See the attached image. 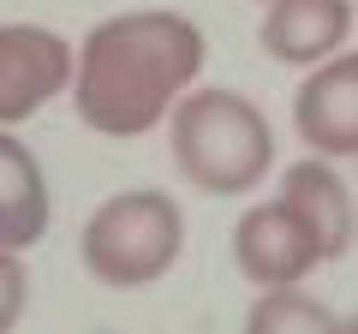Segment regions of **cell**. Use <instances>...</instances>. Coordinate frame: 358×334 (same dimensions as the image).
I'll return each instance as SVG.
<instances>
[{"label":"cell","mask_w":358,"mask_h":334,"mask_svg":"<svg viewBox=\"0 0 358 334\" xmlns=\"http://www.w3.org/2000/svg\"><path fill=\"white\" fill-rule=\"evenodd\" d=\"M263 48L281 66H317L352 36V0H268Z\"/></svg>","instance_id":"cell-7"},{"label":"cell","mask_w":358,"mask_h":334,"mask_svg":"<svg viewBox=\"0 0 358 334\" xmlns=\"http://www.w3.org/2000/svg\"><path fill=\"white\" fill-rule=\"evenodd\" d=\"M72 84V42L42 24H0V126H18Z\"/></svg>","instance_id":"cell-5"},{"label":"cell","mask_w":358,"mask_h":334,"mask_svg":"<svg viewBox=\"0 0 358 334\" xmlns=\"http://www.w3.org/2000/svg\"><path fill=\"white\" fill-rule=\"evenodd\" d=\"M203 30L179 13H114L72 54L78 119L102 138H143L203 72Z\"/></svg>","instance_id":"cell-1"},{"label":"cell","mask_w":358,"mask_h":334,"mask_svg":"<svg viewBox=\"0 0 358 334\" xmlns=\"http://www.w3.org/2000/svg\"><path fill=\"white\" fill-rule=\"evenodd\" d=\"M251 334H334L341 317H334L322 298H310L305 286H263V298L245 317Z\"/></svg>","instance_id":"cell-9"},{"label":"cell","mask_w":358,"mask_h":334,"mask_svg":"<svg viewBox=\"0 0 358 334\" xmlns=\"http://www.w3.org/2000/svg\"><path fill=\"white\" fill-rule=\"evenodd\" d=\"M185 251V215L167 191H120L84 221L78 257L114 293L155 286Z\"/></svg>","instance_id":"cell-4"},{"label":"cell","mask_w":358,"mask_h":334,"mask_svg":"<svg viewBox=\"0 0 358 334\" xmlns=\"http://www.w3.org/2000/svg\"><path fill=\"white\" fill-rule=\"evenodd\" d=\"M293 126L322 161H346L358 150V60L346 48H334L329 60H317V72L299 84Z\"/></svg>","instance_id":"cell-6"},{"label":"cell","mask_w":358,"mask_h":334,"mask_svg":"<svg viewBox=\"0 0 358 334\" xmlns=\"http://www.w3.org/2000/svg\"><path fill=\"white\" fill-rule=\"evenodd\" d=\"M24 293H30L24 263H18V251H6V245H0V334L24 317Z\"/></svg>","instance_id":"cell-10"},{"label":"cell","mask_w":358,"mask_h":334,"mask_svg":"<svg viewBox=\"0 0 358 334\" xmlns=\"http://www.w3.org/2000/svg\"><path fill=\"white\" fill-rule=\"evenodd\" d=\"M48 180H42V161L0 126V245L6 251H24L48 233Z\"/></svg>","instance_id":"cell-8"},{"label":"cell","mask_w":358,"mask_h":334,"mask_svg":"<svg viewBox=\"0 0 358 334\" xmlns=\"http://www.w3.org/2000/svg\"><path fill=\"white\" fill-rule=\"evenodd\" d=\"M352 245V197L322 155L281 173V197L251 203L233 227V263L251 286H299L310 269L346 257Z\"/></svg>","instance_id":"cell-2"},{"label":"cell","mask_w":358,"mask_h":334,"mask_svg":"<svg viewBox=\"0 0 358 334\" xmlns=\"http://www.w3.org/2000/svg\"><path fill=\"white\" fill-rule=\"evenodd\" d=\"M173 119V161L209 197L257 191L275 167V131L263 108L239 90H192L167 108Z\"/></svg>","instance_id":"cell-3"}]
</instances>
